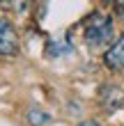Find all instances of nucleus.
Returning <instances> with one entry per match:
<instances>
[{
  "label": "nucleus",
  "instance_id": "1",
  "mask_svg": "<svg viewBox=\"0 0 124 126\" xmlns=\"http://www.w3.org/2000/svg\"><path fill=\"white\" fill-rule=\"evenodd\" d=\"M83 28H85V41L87 46L94 48V50H101L106 48L113 39V21L108 14H101V12H92L90 16L83 21Z\"/></svg>",
  "mask_w": 124,
  "mask_h": 126
},
{
  "label": "nucleus",
  "instance_id": "2",
  "mask_svg": "<svg viewBox=\"0 0 124 126\" xmlns=\"http://www.w3.org/2000/svg\"><path fill=\"white\" fill-rule=\"evenodd\" d=\"M18 53V37L14 25L7 18H0V55H16Z\"/></svg>",
  "mask_w": 124,
  "mask_h": 126
},
{
  "label": "nucleus",
  "instance_id": "3",
  "mask_svg": "<svg viewBox=\"0 0 124 126\" xmlns=\"http://www.w3.org/2000/svg\"><path fill=\"white\" fill-rule=\"evenodd\" d=\"M104 62H106V66H108V69H113V71L124 69V34H122L120 39H117L110 48L106 50Z\"/></svg>",
  "mask_w": 124,
  "mask_h": 126
},
{
  "label": "nucleus",
  "instance_id": "4",
  "mask_svg": "<svg viewBox=\"0 0 124 126\" xmlns=\"http://www.w3.org/2000/svg\"><path fill=\"white\" fill-rule=\"evenodd\" d=\"M101 99L108 108H124V92L115 85H108L104 92H101Z\"/></svg>",
  "mask_w": 124,
  "mask_h": 126
},
{
  "label": "nucleus",
  "instance_id": "5",
  "mask_svg": "<svg viewBox=\"0 0 124 126\" xmlns=\"http://www.w3.org/2000/svg\"><path fill=\"white\" fill-rule=\"evenodd\" d=\"M28 122H30L32 126H44L46 122H51V117L46 115V112H41V110H30V112H28Z\"/></svg>",
  "mask_w": 124,
  "mask_h": 126
},
{
  "label": "nucleus",
  "instance_id": "6",
  "mask_svg": "<svg viewBox=\"0 0 124 126\" xmlns=\"http://www.w3.org/2000/svg\"><path fill=\"white\" fill-rule=\"evenodd\" d=\"M81 126H101V124H94V122H85V124H81Z\"/></svg>",
  "mask_w": 124,
  "mask_h": 126
},
{
  "label": "nucleus",
  "instance_id": "7",
  "mask_svg": "<svg viewBox=\"0 0 124 126\" xmlns=\"http://www.w3.org/2000/svg\"><path fill=\"white\" fill-rule=\"evenodd\" d=\"M117 7H120V9H122V12H124V2H122V5H117Z\"/></svg>",
  "mask_w": 124,
  "mask_h": 126
}]
</instances>
